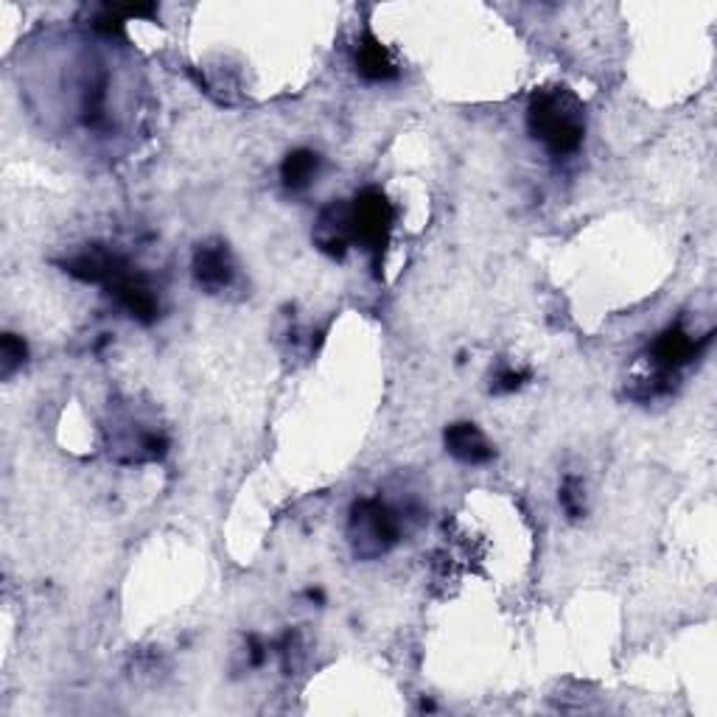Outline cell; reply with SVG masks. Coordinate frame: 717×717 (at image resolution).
I'll return each mask as SVG.
<instances>
[{"label": "cell", "mask_w": 717, "mask_h": 717, "mask_svg": "<svg viewBox=\"0 0 717 717\" xmlns=\"http://www.w3.org/2000/svg\"><path fill=\"white\" fill-rule=\"evenodd\" d=\"M528 127L535 140L555 158H569L583 147L586 115L580 102L566 88H550L533 95L528 109Z\"/></svg>", "instance_id": "6da1fadb"}, {"label": "cell", "mask_w": 717, "mask_h": 717, "mask_svg": "<svg viewBox=\"0 0 717 717\" xmlns=\"http://www.w3.org/2000/svg\"><path fill=\"white\" fill-rule=\"evenodd\" d=\"M348 533L354 553L359 558L373 560L398 544L401 533H404V519L398 516V510L390 508L388 501L362 499L354 505Z\"/></svg>", "instance_id": "7a4b0ae2"}, {"label": "cell", "mask_w": 717, "mask_h": 717, "mask_svg": "<svg viewBox=\"0 0 717 717\" xmlns=\"http://www.w3.org/2000/svg\"><path fill=\"white\" fill-rule=\"evenodd\" d=\"M393 217V205L388 203V197L381 190H362L354 203H348L350 244H365L368 250H381L388 244Z\"/></svg>", "instance_id": "3957f363"}, {"label": "cell", "mask_w": 717, "mask_h": 717, "mask_svg": "<svg viewBox=\"0 0 717 717\" xmlns=\"http://www.w3.org/2000/svg\"><path fill=\"white\" fill-rule=\"evenodd\" d=\"M706 339L709 337L704 339L692 337L690 331L681 328V325H670L664 334H659V339H656L654 348H650V359H654V368L656 373H659V381L670 379V375L679 373L684 365H690Z\"/></svg>", "instance_id": "277c9868"}, {"label": "cell", "mask_w": 717, "mask_h": 717, "mask_svg": "<svg viewBox=\"0 0 717 717\" xmlns=\"http://www.w3.org/2000/svg\"><path fill=\"white\" fill-rule=\"evenodd\" d=\"M233 258H230L228 244L222 242H208L199 244V250L194 253V278L203 286L205 292L217 294L224 292L230 284H233Z\"/></svg>", "instance_id": "5b68a950"}, {"label": "cell", "mask_w": 717, "mask_h": 717, "mask_svg": "<svg viewBox=\"0 0 717 717\" xmlns=\"http://www.w3.org/2000/svg\"><path fill=\"white\" fill-rule=\"evenodd\" d=\"M446 449H449L451 458H458L460 463L469 465L488 463L494 458V446L488 443V438L474 424L449 426L446 429Z\"/></svg>", "instance_id": "8992f818"}, {"label": "cell", "mask_w": 717, "mask_h": 717, "mask_svg": "<svg viewBox=\"0 0 717 717\" xmlns=\"http://www.w3.org/2000/svg\"><path fill=\"white\" fill-rule=\"evenodd\" d=\"M356 70L365 79H370V82H388V79L398 77V68L390 59V54L384 51V45L370 37V34L356 48Z\"/></svg>", "instance_id": "52a82bcc"}, {"label": "cell", "mask_w": 717, "mask_h": 717, "mask_svg": "<svg viewBox=\"0 0 717 717\" xmlns=\"http://www.w3.org/2000/svg\"><path fill=\"white\" fill-rule=\"evenodd\" d=\"M320 172V158L312 152V149H294V152L286 154L284 165H280V180H284L286 188L300 190L312 183Z\"/></svg>", "instance_id": "ba28073f"}, {"label": "cell", "mask_w": 717, "mask_h": 717, "mask_svg": "<svg viewBox=\"0 0 717 717\" xmlns=\"http://www.w3.org/2000/svg\"><path fill=\"white\" fill-rule=\"evenodd\" d=\"M560 508L569 513V519H580L586 513V485L578 476H566L560 488Z\"/></svg>", "instance_id": "9c48e42d"}, {"label": "cell", "mask_w": 717, "mask_h": 717, "mask_svg": "<svg viewBox=\"0 0 717 717\" xmlns=\"http://www.w3.org/2000/svg\"><path fill=\"white\" fill-rule=\"evenodd\" d=\"M23 362H26V343L14 337V334H7L3 337V375L9 379Z\"/></svg>", "instance_id": "30bf717a"}, {"label": "cell", "mask_w": 717, "mask_h": 717, "mask_svg": "<svg viewBox=\"0 0 717 717\" xmlns=\"http://www.w3.org/2000/svg\"><path fill=\"white\" fill-rule=\"evenodd\" d=\"M521 381H524V373H519V370L513 368H501L499 373H496L494 390L496 393H513V390L521 388Z\"/></svg>", "instance_id": "8fae6325"}]
</instances>
